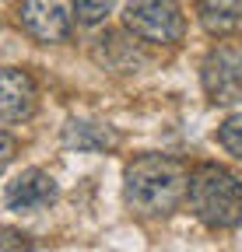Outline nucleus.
<instances>
[{"mask_svg": "<svg viewBox=\"0 0 242 252\" xmlns=\"http://www.w3.org/2000/svg\"><path fill=\"white\" fill-rule=\"evenodd\" d=\"M197 18L214 39L242 35V0H197Z\"/></svg>", "mask_w": 242, "mask_h": 252, "instance_id": "9", "label": "nucleus"}, {"mask_svg": "<svg viewBox=\"0 0 242 252\" xmlns=\"http://www.w3.org/2000/svg\"><path fill=\"white\" fill-rule=\"evenodd\" d=\"M95 60L102 63V67H109V70H119V74H134L144 63V56L137 53V46L123 42L119 35H102L99 46H95Z\"/></svg>", "mask_w": 242, "mask_h": 252, "instance_id": "10", "label": "nucleus"}, {"mask_svg": "<svg viewBox=\"0 0 242 252\" xmlns=\"http://www.w3.org/2000/svg\"><path fill=\"white\" fill-rule=\"evenodd\" d=\"M218 144L242 161V116H228L221 126H218Z\"/></svg>", "mask_w": 242, "mask_h": 252, "instance_id": "12", "label": "nucleus"}, {"mask_svg": "<svg viewBox=\"0 0 242 252\" xmlns=\"http://www.w3.org/2000/svg\"><path fill=\"white\" fill-rule=\"evenodd\" d=\"M190 168L169 154H140L123 172V196L137 217H169L186 200Z\"/></svg>", "mask_w": 242, "mask_h": 252, "instance_id": "1", "label": "nucleus"}, {"mask_svg": "<svg viewBox=\"0 0 242 252\" xmlns=\"http://www.w3.org/2000/svg\"><path fill=\"white\" fill-rule=\"evenodd\" d=\"M123 25L147 46H179L186 35V14L179 0H127Z\"/></svg>", "mask_w": 242, "mask_h": 252, "instance_id": "3", "label": "nucleus"}, {"mask_svg": "<svg viewBox=\"0 0 242 252\" xmlns=\"http://www.w3.org/2000/svg\"><path fill=\"white\" fill-rule=\"evenodd\" d=\"M204 91L214 105H232L242 98V46H214L200 63Z\"/></svg>", "mask_w": 242, "mask_h": 252, "instance_id": "5", "label": "nucleus"}, {"mask_svg": "<svg viewBox=\"0 0 242 252\" xmlns=\"http://www.w3.org/2000/svg\"><path fill=\"white\" fill-rule=\"evenodd\" d=\"M14 154H18V140H14L11 133L0 130V172H4V168L14 161Z\"/></svg>", "mask_w": 242, "mask_h": 252, "instance_id": "14", "label": "nucleus"}, {"mask_svg": "<svg viewBox=\"0 0 242 252\" xmlns=\"http://www.w3.org/2000/svg\"><path fill=\"white\" fill-rule=\"evenodd\" d=\"M64 144L70 151L81 154H105L119 147V133L105 123H92V119H70L64 126Z\"/></svg>", "mask_w": 242, "mask_h": 252, "instance_id": "8", "label": "nucleus"}, {"mask_svg": "<svg viewBox=\"0 0 242 252\" xmlns=\"http://www.w3.org/2000/svg\"><path fill=\"white\" fill-rule=\"evenodd\" d=\"M186 203L200 224L232 231L242 224V179L221 165H197L186 179Z\"/></svg>", "mask_w": 242, "mask_h": 252, "instance_id": "2", "label": "nucleus"}, {"mask_svg": "<svg viewBox=\"0 0 242 252\" xmlns=\"http://www.w3.org/2000/svg\"><path fill=\"white\" fill-rule=\"evenodd\" d=\"M0 249H32V242L18 228H0Z\"/></svg>", "mask_w": 242, "mask_h": 252, "instance_id": "13", "label": "nucleus"}, {"mask_svg": "<svg viewBox=\"0 0 242 252\" xmlns=\"http://www.w3.org/2000/svg\"><path fill=\"white\" fill-rule=\"evenodd\" d=\"M116 7V0H74V21L81 25H102Z\"/></svg>", "mask_w": 242, "mask_h": 252, "instance_id": "11", "label": "nucleus"}, {"mask_svg": "<svg viewBox=\"0 0 242 252\" xmlns=\"http://www.w3.org/2000/svg\"><path fill=\"white\" fill-rule=\"evenodd\" d=\"M39 109V88L21 67H0V123H28Z\"/></svg>", "mask_w": 242, "mask_h": 252, "instance_id": "6", "label": "nucleus"}, {"mask_svg": "<svg viewBox=\"0 0 242 252\" xmlns=\"http://www.w3.org/2000/svg\"><path fill=\"white\" fill-rule=\"evenodd\" d=\"M56 179L42 168H25L14 182H7V193H4V203L7 210H18V214H39V210H49L56 203Z\"/></svg>", "mask_w": 242, "mask_h": 252, "instance_id": "7", "label": "nucleus"}, {"mask_svg": "<svg viewBox=\"0 0 242 252\" xmlns=\"http://www.w3.org/2000/svg\"><path fill=\"white\" fill-rule=\"evenodd\" d=\"M18 25L28 39L42 46L67 42L74 32V0H21Z\"/></svg>", "mask_w": 242, "mask_h": 252, "instance_id": "4", "label": "nucleus"}]
</instances>
